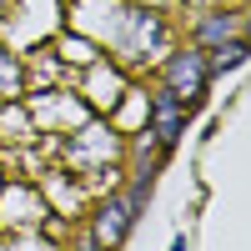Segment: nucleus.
<instances>
[{
    "label": "nucleus",
    "instance_id": "0eeeda50",
    "mask_svg": "<svg viewBox=\"0 0 251 251\" xmlns=\"http://www.w3.org/2000/svg\"><path fill=\"white\" fill-rule=\"evenodd\" d=\"M231 30H236V20L216 10V15H206L201 25H196V46H206V50H211V46H221V40H231Z\"/></svg>",
    "mask_w": 251,
    "mask_h": 251
},
{
    "label": "nucleus",
    "instance_id": "39448f33",
    "mask_svg": "<svg viewBox=\"0 0 251 251\" xmlns=\"http://www.w3.org/2000/svg\"><path fill=\"white\" fill-rule=\"evenodd\" d=\"M86 80H91V100H96V106H106V111H116L121 106V100L126 96H131V86H126V71L121 66H100V60H91V66H86Z\"/></svg>",
    "mask_w": 251,
    "mask_h": 251
},
{
    "label": "nucleus",
    "instance_id": "9d476101",
    "mask_svg": "<svg viewBox=\"0 0 251 251\" xmlns=\"http://www.w3.org/2000/svg\"><path fill=\"white\" fill-rule=\"evenodd\" d=\"M246 40H251V25H246Z\"/></svg>",
    "mask_w": 251,
    "mask_h": 251
},
{
    "label": "nucleus",
    "instance_id": "7ed1b4c3",
    "mask_svg": "<svg viewBox=\"0 0 251 251\" xmlns=\"http://www.w3.org/2000/svg\"><path fill=\"white\" fill-rule=\"evenodd\" d=\"M121 156V136L111 131V126H100V121H80L75 126V141L66 146V161L75 166V171H86V176H100L106 171V161Z\"/></svg>",
    "mask_w": 251,
    "mask_h": 251
},
{
    "label": "nucleus",
    "instance_id": "f03ea898",
    "mask_svg": "<svg viewBox=\"0 0 251 251\" xmlns=\"http://www.w3.org/2000/svg\"><path fill=\"white\" fill-rule=\"evenodd\" d=\"M151 196V176H136V186L126 196H106L100 201V211H96V246H116V241H126V231L136 226V211H141V201Z\"/></svg>",
    "mask_w": 251,
    "mask_h": 251
},
{
    "label": "nucleus",
    "instance_id": "1a4fd4ad",
    "mask_svg": "<svg viewBox=\"0 0 251 251\" xmlns=\"http://www.w3.org/2000/svg\"><path fill=\"white\" fill-rule=\"evenodd\" d=\"M186 5H221V0H186Z\"/></svg>",
    "mask_w": 251,
    "mask_h": 251
},
{
    "label": "nucleus",
    "instance_id": "423d86ee",
    "mask_svg": "<svg viewBox=\"0 0 251 251\" xmlns=\"http://www.w3.org/2000/svg\"><path fill=\"white\" fill-rule=\"evenodd\" d=\"M35 121L50 126V131H66V126H80L86 121V106H75V100H60V91H40L35 100Z\"/></svg>",
    "mask_w": 251,
    "mask_h": 251
},
{
    "label": "nucleus",
    "instance_id": "f257e3e1",
    "mask_svg": "<svg viewBox=\"0 0 251 251\" xmlns=\"http://www.w3.org/2000/svg\"><path fill=\"white\" fill-rule=\"evenodd\" d=\"M111 50H116L121 66L156 60L166 50V20L156 10H121V25L111 30Z\"/></svg>",
    "mask_w": 251,
    "mask_h": 251
},
{
    "label": "nucleus",
    "instance_id": "20e7f679",
    "mask_svg": "<svg viewBox=\"0 0 251 251\" xmlns=\"http://www.w3.org/2000/svg\"><path fill=\"white\" fill-rule=\"evenodd\" d=\"M206 80H211V66H206V50H181L166 60V91L181 96L186 106L206 91Z\"/></svg>",
    "mask_w": 251,
    "mask_h": 251
},
{
    "label": "nucleus",
    "instance_id": "6e6552de",
    "mask_svg": "<svg viewBox=\"0 0 251 251\" xmlns=\"http://www.w3.org/2000/svg\"><path fill=\"white\" fill-rule=\"evenodd\" d=\"M20 80H25V66L0 50V96H20Z\"/></svg>",
    "mask_w": 251,
    "mask_h": 251
}]
</instances>
